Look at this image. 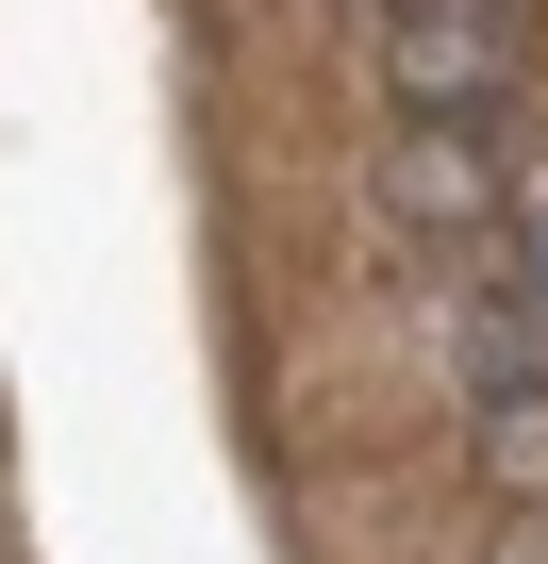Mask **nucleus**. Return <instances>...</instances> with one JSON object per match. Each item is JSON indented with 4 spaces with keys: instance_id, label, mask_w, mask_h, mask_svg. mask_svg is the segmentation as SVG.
<instances>
[{
    "instance_id": "f257e3e1",
    "label": "nucleus",
    "mask_w": 548,
    "mask_h": 564,
    "mask_svg": "<svg viewBox=\"0 0 548 564\" xmlns=\"http://www.w3.org/2000/svg\"><path fill=\"white\" fill-rule=\"evenodd\" d=\"M498 67H515V18H498V0H399V18H383V84H399V117H465V133H482Z\"/></svg>"
},
{
    "instance_id": "f03ea898",
    "label": "nucleus",
    "mask_w": 548,
    "mask_h": 564,
    "mask_svg": "<svg viewBox=\"0 0 548 564\" xmlns=\"http://www.w3.org/2000/svg\"><path fill=\"white\" fill-rule=\"evenodd\" d=\"M383 216H399V232H482V216H498V150H482L465 117H399V150H383Z\"/></svg>"
},
{
    "instance_id": "7ed1b4c3",
    "label": "nucleus",
    "mask_w": 548,
    "mask_h": 564,
    "mask_svg": "<svg viewBox=\"0 0 548 564\" xmlns=\"http://www.w3.org/2000/svg\"><path fill=\"white\" fill-rule=\"evenodd\" d=\"M482 481L498 498H548V382H498L482 399Z\"/></svg>"
}]
</instances>
